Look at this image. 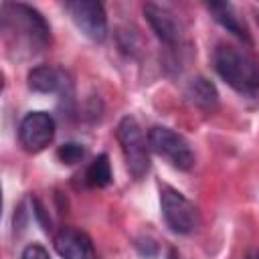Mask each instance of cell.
Here are the masks:
<instances>
[{
    "mask_svg": "<svg viewBox=\"0 0 259 259\" xmlns=\"http://www.w3.org/2000/svg\"><path fill=\"white\" fill-rule=\"evenodd\" d=\"M61 85H63V75L49 65L34 67L28 73V87L36 93H55L61 89Z\"/></svg>",
    "mask_w": 259,
    "mask_h": 259,
    "instance_id": "cell-12",
    "label": "cell"
},
{
    "mask_svg": "<svg viewBox=\"0 0 259 259\" xmlns=\"http://www.w3.org/2000/svg\"><path fill=\"white\" fill-rule=\"evenodd\" d=\"M160 204H162V217L174 233L188 235V233L196 231V227L200 225L198 208L178 190H174L170 186H162L160 188Z\"/></svg>",
    "mask_w": 259,
    "mask_h": 259,
    "instance_id": "cell-3",
    "label": "cell"
},
{
    "mask_svg": "<svg viewBox=\"0 0 259 259\" xmlns=\"http://www.w3.org/2000/svg\"><path fill=\"white\" fill-rule=\"evenodd\" d=\"M217 73L239 93L253 95L259 91V63L247 55L245 51L231 47V45H219L212 55Z\"/></svg>",
    "mask_w": 259,
    "mask_h": 259,
    "instance_id": "cell-2",
    "label": "cell"
},
{
    "mask_svg": "<svg viewBox=\"0 0 259 259\" xmlns=\"http://www.w3.org/2000/svg\"><path fill=\"white\" fill-rule=\"evenodd\" d=\"M20 259H51V257H49V251H47L42 245L32 243V245L24 247V251H22V257H20Z\"/></svg>",
    "mask_w": 259,
    "mask_h": 259,
    "instance_id": "cell-15",
    "label": "cell"
},
{
    "mask_svg": "<svg viewBox=\"0 0 259 259\" xmlns=\"http://www.w3.org/2000/svg\"><path fill=\"white\" fill-rule=\"evenodd\" d=\"M85 156V148L77 142H69V144H63L59 150H57V158L67 164V166H73L77 162H81V158Z\"/></svg>",
    "mask_w": 259,
    "mask_h": 259,
    "instance_id": "cell-14",
    "label": "cell"
},
{
    "mask_svg": "<svg viewBox=\"0 0 259 259\" xmlns=\"http://www.w3.org/2000/svg\"><path fill=\"white\" fill-rule=\"evenodd\" d=\"M55 251L63 259H97L89 235L75 227H63L55 235Z\"/></svg>",
    "mask_w": 259,
    "mask_h": 259,
    "instance_id": "cell-8",
    "label": "cell"
},
{
    "mask_svg": "<svg viewBox=\"0 0 259 259\" xmlns=\"http://www.w3.org/2000/svg\"><path fill=\"white\" fill-rule=\"evenodd\" d=\"M117 140L121 144L127 170L132 172L134 178H142L148 172V168H150V158H148L146 138H144L142 127L136 121V117L125 115L119 121V125H117Z\"/></svg>",
    "mask_w": 259,
    "mask_h": 259,
    "instance_id": "cell-4",
    "label": "cell"
},
{
    "mask_svg": "<svg viewBox=\"0 0 259 259\" xmlns=\"http://www.w3.org/2000/svg\"><path fill=\"white\" fill-rule=\"evenodd\" d=\"M53 138H55L53 115H49L47 111H30L22 117L18 127V140L26 152L36 154L45 150L53 142Z\"/></svg>",
    "mask_w": 259,
    "mask_h": 259,
    "instance_id": "cell-7",
    "label": "cell"
},
{
    "mask_svg": "<svg viewBox=\"0 0 259 259\" xmlns=\"http://www.w3.org/2000/svg\"><path fill=\"white\" fill-rule=\"evenodd\" d=\"M144 14H146V20L150 22L152 30L156 32V36L162 42L176 45L180 40V36H182V24H180L178 16L168 6L148 2L144 6Z\"/></svg>",
    "mask_w": 259,
    "mask_h": 259,
    "instance_id": "cell-9",
    "label": "cell"
},
{
    "mask_svg": "<svg viewBox=\"0 0 259 259\" xmlns=\"http://www.w3.org/2000/svg\"><path fill=\"white\" fill-rule=\"evenodd\" d=\"M186 97H188L196 107L206 109V111L214 109L217 103H219L217 87H214L208 79H204V77H194V79L188 83V87H186Z\"/></svg>",
    "mask_w": 259,
    "mask_h": 259,
    "instance_id": "cell-11",
    "label": "cell"
},
{
    "mask_svg": "<svg viewBox=\"0 0 259 259\" xmlns=\"http://www.w3.org/2000/svg\"><path fill=\"white\" fill-rule=\"evenodd\" d=\"M168 259H178V251H176V249H170V255H168Z\"/></svg>",
    "mask_w": 259,
    "mask_h": 259,
    "instance_id": "cell-16",
    "label": "cell"
},
{
    "mask_svg": "<svg viewBox=\"0 0 259 259\" xmlns=\"http://www.w3.org/2000/svg\"><path fill=\"white\" fill-rule=\"evenodd\" d=\"M2 30L16 45H22L28 53L42 51L51 45V28L38 10L20 2H4L2 8Z\"/></svg>",
    "mask_w": 259,
    "mask_h": 259,
    "instance_id": "cell-1",
    "label": "cell"
},
{
    "mask_svg": "<svg viewBox=\"0 0 259 259\" xmlns=\"http://www.w3.org/2000/svg\"><path fill=\"white\" fill-rule=\"evenodd\" d=\"M208 10L214 14V20H217L219 24H223L229 32H233L237 38H241V40H245V42L251 40L245 22L237 16V12H235V8H233L231 4H227V2H210V4H208Z\"/></svg>",
    "mask_w": 259,
    "mask_h": 259,
    "instance_id": "cell-10",
    "label": "cell"
},
{
    "mask_svg": "<svg viewBox=\"0 0 259 259\" xmlns=\"http://www.w3.org/2000/svg\"><path fill=\"white\" fill-rule=\"evenodd\" d=\"M148 146L158 156H164L178 170H190L194 166V154L188 142L170 127H162V125L152 127L148 132Z\"/></svg>",
    "mask_w": 259,
    "mask_h": 259,
    "instance_id": "cell-5",
    "label": "cell"
},
{
    "mask_svg": "<svg viewBox=\"0 0 259 259\" xmlns=\"http://www.w3.org/2000/svg\"><path fill=\"white\" fill-rule=\"evenodd\" d=\"M65 8L69 10L75 26L91 40L101 42L107 36V16L99 2L95 0H73L67 2Z\"/></svg>",
    "mask_w": 259,
    "mask_h": 259,
    "instance_id": "cell-6",
    "label": "cell"
},
{
    "mask_svg": "<svg viewBox=\"0 0 259 259\" xmlns=\"http://www.w3.org/2000/svg\"><path fill=\"white\" fill-rule=\"evenodd\" d=\"M85 182L91 188H105L111 182V164L107 154H99L85 172Z\"/></svg>",
    "mask_w": 259,
    "mask_h": 259,
    "instance_id": "cell-13",
    "label": "cell"
},
{
    "mask_svg": "<svg viewBox=\"0 0 259 259\" xmlns=\"http://www.w3.org/2000/svg\"><path fill=\"white\" fill-rule=\"evenodd\" d=\"M257 20H259V16H257Z\"/></svg>",
    "mask_w": 259,
    "mask_h": 259,
    "instance_id": "cell-17",
    "label": "cell"
}]
</instances>
